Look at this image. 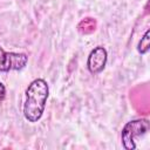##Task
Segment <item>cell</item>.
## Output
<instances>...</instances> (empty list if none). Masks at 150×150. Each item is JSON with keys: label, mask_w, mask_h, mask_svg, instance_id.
<instances>
[{"label": "cell", "mask_w": 150, "mask_h": 150, "mask_svg": "<svg viewBox=\"0 0 150 150\" xmlns=\"http://www.w3.org/2000/svg\"><path fill=\"white\" fill-rule=\"evenodd\" d=\"M48 95L49 87L43 79H35L27 87L23 115L28 122L35 123L42 117Z\"/></svg>", "instance_id": "1"}, {"label": "cell", "mask_w": 150, "mask_h": 150, "mask_svg": "<svg viewBox=\"0 0 150 150\" xmlns=\"http://www.w3.org/2000/svg\"><path fill=\"white\" fill-rule=\"evenodd\" d=\"M149 130V121L146 118H137L128 122L121 134L122 144L127 150H135L137 148L136 141L141 136L145 135Z\"/></svg>", "instance_id": "2"}, {"label": "cell", "mask_w": 150, "mask_h": 150, "mask_svg": "<svg viewBox=\"0 0 150 150\" xmlns=\"http://www.w3.org/2000/svg\"><path fill=\"white\" fill-rule=\"evenodd\" d=\"M28 61V56L23 53H8L0 46V71L20 70Z\"/></svg>", "instance_id": "3"}, {"label": "cell", "mask_w": 150, "mask_h": 150, "mask_svg": "<svg viewBox=\"0 0 150 150\" xmlns=\"http://www.w3.org/2000/svg\"><path fill=\"white\" fill-rule=\"evenodd\" d=\"M107 59H108V54L104 47H95L88 56L87 60V68L91 74H98L101 73L105 64H107Z\"/></svg>", "instance_id": "4"}, {"label": "cell", "mask_w": 150, "mask_h": 150, "mask_svg": "<svg viewBox=\"0 0 150 150\" xmlns=\"http://www.w3.org/2000/svg\"><path fill=\"white\" fill-rule=\"evenodd\" d=\"M95 28H96V21L91 18H87L82 20L77 26V29L81 34H90L95 30Z\"/></svg>", "instance_id": "5"}, {"label": "cell", "mask_w": 150, "mask_h": 150, "mask_svg": "<svg viewBox=\"0 0 150 150\" xmlns=\"http://www.w3.org/2000/svg\"><path fill=\"white\" fill-rule=\"evenodd\" d=\"M150 49V30L148 29L144 35L141 38L139 42H138V47H137V50L138 53L141 54H146Z\"/></svg>", "instance_id": "6"}, {"label": "cell", "mask_w": 150, "mask_h": 150, "mask_svg": "<svg viewBox=\"0 0 150 150\" xmlns=\"http://www.w3.org/2000/svg\"><path fill=\"white\" fill-rule=\"evenodd\" d=\"M5 97H6V88H5V86L0 82V104L4 102Z\"/></svg>", "instance_id": "7"}]
</instances>
